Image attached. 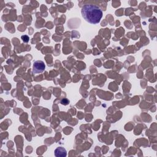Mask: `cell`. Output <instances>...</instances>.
<instances>
[{
    "instance_id": "6da1fadb",
    "label": "cell",
    "mask_w": 157,
    "mask_h": 157,
    "mask_svg": "<svg viewBox=\"0 0 157 157\" xmlns=\"http://www.w3.org/2000/svg\"><path fill=\"white\" fill-rule=\"evenodd\" d=\"M82 17L88 23L97 24L103 17V12L98 6L94 4H85L82 8Z\"/></svg>"
},
{
    "instance_id": "7a4b0ae2",
    "label": "cell",
    "mask_w": 157,
    "mask_h": 157,
    "mask_svg": "<svg viewBox=\"0 0 157 157\" xmlns=\"http://www.w3.org/2000/svg\"><path fill=\"white\" fill-rule=\"evenodd\" d=\"M46 68L44 61L41 60H38L34 62L33 67V72L34 74H39L44 72Z\"/></svg>"
},
{
    "instance_id": "3957f363",
    "label": "cell",
    "mask_w": 157,
    "mask_h": 157,
    "mask_svg": "<svg viewBox=\"0 0 157 157\" xmlns=\"http://www.w3.org/2000/svg\"><path fill=\"white\" fill-rule=\"evenodd\" d=\"M55 155L57 157H65L67 155V152L63 147H59L55 149Z\"/></svg>"
},
{
    "instance_id": "277c9868",
    "label": "cell",
    "mask_w": 157,
    "mask_h": 157,
    "mask_svg": "<svg viewBox=\"0 0 157 157\" xmlns=\"http://www.w3.org/2000/svg\"><path fill=\"white\" fill-rule=\"evenodd\" d=\"M22 41H23L24 42H28L29 41V37L26 36V35H24L22 36Z\"/></svg>"
},
{
    "instance_id": "5b68a950",
    "label": "cell",
    "mask_w": 157,
    "mask_h": 157,
    "mask_svg": "<svg viewBox=\"0 0 157 157\" xmlns=\"http://www.w3.org/2000/svg\"><path fill=\"white\" fill-rule=\"evenodd\" d=\"M62 104H64V105H67L68 103H69V101H68V99H63L62 101H61V103Z\"/></svg>"
}]
</instances>
